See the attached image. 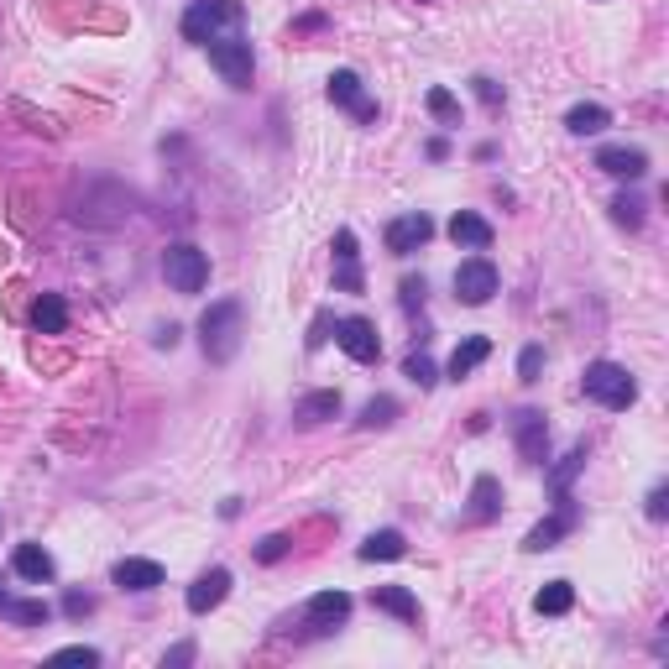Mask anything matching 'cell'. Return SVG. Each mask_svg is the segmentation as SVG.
Instances as JSON below:
<instances>
[{"instance_id":"cell-1","label":"cell","mask_w":669,"mask_h":669,"mask_svg":"<svg viewBox=\"0 0 669 669\" xmlns=\"http://www.w3.org/2000/svg\"><path fill=\"white\" fill-rule=\"evenodd\" d=\"M199 345L210 361H230L241 351V304L236 298H225V304H210L199 319Z\"/></svg>"},{"instance_id":"cell-2","label":"cell","mask_w":669,"mask_h":669,"mask_svg":"<svg viewBox=\"0 0 669 669\" xmlns=\"http://www.w3.org/2000/svg\"><path fill=\"white\" fill-rule=\"evenodd\" d=\"M581 387H586V398L591 403H602V408H633V398H638V382L628 377V366H617V361H591L586 366V377H581Z\"/></svg>"},{"instance_id":"cell-3","label":"cell","mask_w":669,"mask_h":669,"mask_svg":"<svg viewBox=\"0 0 669 669\" xmlns=\"http://www.w3.org/2000/svg\"><path fill=\"white\" fill-rule=\"evenodd\" d=\"M236 27H241V6H236V0H194V6L183 11V37L204 42V48H210L215 37L236 32Z\"/></svg>"},{"instance_id":"cell-4","label":"cell","mask_w":669,"mask_h":669,"mask_svg":"<svg viewBox=\"0 0 669 669\" xmlns=\"http://www.w3.org/2000/svg\"><path fill=\"white\" fill-rule=\"evenodd\" d=\"M163 278H168L173 293H204L210 288V257H204L199 246L178 241V246L163 251Z\"/></svg>"},{"instance_id":"cell-5","label":"cell","mask_w":669,"mask_h":669,"mask_svg":"<svg viewBox=\"0 0 669 669\" xmlns=\"http://www.w3.org/2000/svg\"><path fill=\"white\" fill-rule=\"evenodd\" d=\"M210 63L220 68V79H225V84H236V89L251 84V42H246L241 32L215 37V42H210Z\"/></svg>"},{"instance_id":"cell-6","label":"cell","mask_w":669,"mask_h":669,"mask_svg":"<svg viewBox=\"0 0 669 669\" xmlns=\"http://www.w3.org/2000/svg\"><path fill=\"white\" fill-rule=\"evenodd\" d=\"M513 440H518L523 466H544L549 460V424H544L539 408H518L513 413Z\"/></svg>"},{"instance_id":"cell-7","label":"cell","mask_w":669,"mask_h":669,"mask_svg":"<svg viewBox=\"0 0 669 669\" xmlns=\"http://www.w3.org/2000/svg\"><path fill=\"white\" fill-rule=\"evenodd\" d=\"M335 340H340V351L351 356V361H361V366H372L377 356H382V340H377V325L372 319H361V314H351V319H340L335 325Z\"/></svg>"},{"instance_id":"cell-8","label":"cell","mask_w":669,"mask_h":669,"mask_svg":"<svg viewBox=\"0 0 669 669\" xmlns=\"http://www.w3.org/2000/svg\"><path fill=\"white\" fill-rule=\"evenodd\" d=\"M497 293V267L487 257H471L455 267V298L460 304H487V298Z\"/></svg>"},{"instance_id":"cell-9","label":"cell","mask_w":669,"mask_h":669,"mask_svg":"<svg viewBox=\"0 0 669 669\" xmlns=\"http://www.w3.org/2000/svg\"><path fill=\"white\" fill-rule=\"evenodd\" d=\"M429 236H434V220H429L424 210H413V215H398V220L387 225V251H392V257H408V251L429 246Z\"/></svg>"},{"instance_id":"cell-10","label":"cell","mask_w":669,"mask_h":669,"mask_svg":"<svg viewBox=\"0 0 669 669\" xmlns=\"http://www.w3.org/2000/svg\"><path fill=\"white\" fill-rule=\"evenodd\" d=\"M330 100L345 105L356 121H377V105L366 100V89H361V79L351 74V68H335V74H330Z\"/></svg>"},{"instance_id":"cell-11","label":"cell","mask_w":669,"mask_h":669,"mask_svg":"<svg viewBox=\"0 0 669 669\" xmlns=\"http://www.w3.org/2000/svg\"><path fill=\"white\" fill-rule=\"evenodd\" d=\"M225 596H230V570H225V565H215V570H204L199 581L189 586V612H199V617H204L210 607H220Z\"/></svg>"},{"instance_id":"cell-12","label":"cell","mask_w":669,"mask_h":669,"mask_svg":"<svg viewBox=\"0 0 669 669\" xmlns=\"http://www.w3.org/2000/svg\"><path fill=\"white\" fill-rule=\"evenodd\" d=\"M596 168H602V173H612V178H643V173H649V157H643L638 147H602V152H596Z\"/></svg>"},{"instance_id":"cell-13","label":"cell","mask_w":669,"mask_h":669,"mask_svg":"<svg viewBox=\"0 0 669 669\" xmlns=\"http://www.w3.org/2000/svg\"><path fill=\"white\" fill-rule=\"evenodd\" d=\"M570 528H575V502H570V492H565V497H560V513L549 518V523H539V528H528L523 549H555L560 534H570Z\"/></svg>"},{"instance_id":"cell-14","label":"cell","mask_w":669,"mask_h":669,"mask_svg":"<svg viewBox=\"0 0 669 669\" xmlns=\"http://www.w3.org/2000/svg\"><path fill=\"white\" fill-rule=\"evenodd\" d=\"M110 581L121 591H152V586H163V565L157 560H121L110 570Z\"/></svg>"},{"instance_id":"cell-15","label":"cell","mask_w":669,"mask_h":669,"mask_svg":"<svg viewBox=\"0 0 669 669\" xmlns=\"http://www.w3.org/2000/svg\"><path fill=\"white\" fill-rule=\"evenodd\" d=\"M450 241H455V246H471V251H487V246H492V225L481 220V215H471V210H460V215L450 220Z\"/></svg>"},{"instance_id":"cell-16","label":"cell","mask_w":669,"mask_h":669,"mask_svg":"<svg viewBox=\"0 0 669 669\" xmlns=\"http://www.w3.org/2000/svg\"><path fill=\"white\" fill-rule=\"evenodd\" d=\"M372 607L403 617V622H419V596H413L408 586H377V591H372Z\"/></svg>"},{"instance_id":"cell-17","label":"cell","mask_w":669,"mask_h":669,"mask_svg":"<svg viewBox=\"0 0 669 669\" xmlns=\"http://www.w3.org/2000/svg\"><path fill=\"white\" fill-rule=\"evenodd\" d=\"M351 617V596L345 591H319L314 602H309V622L314 628H335V622Z\"/></svg>"},{"instance_id":"cell-18","label":"cell","mask_w":669,"mask_h":669,"mask_svg":"<svg viewBox=\"0 0 669 669\" xmlns=\"http://www.w3.org/2000/svg\"><path fill=\"white\" fill-rule=\"evenodd\" d=\"M11 565H16L21 581H37V586H42V581H53V555H48L42 544H21Z\"/></svg>"},{"instance_id":"cell-19","label":"cell","mask_w":669,"mask_h":669,"mask_svg":"<svg viewBox=\"0 0 669 669\" xmlns=\"http://www.w3.org/2000/svg\"><path fill=\"white\" fill-rule=\"evenodd\" d=\"M487 356H492V340H487V335L460 340V345H455V356H450V377H455V382H460V377H471Z\"/></svg>"},{"instance_id":"cell-20","label":"cell","mask_w":669,"mask_h":669,"mask_svg":"<svg viewBox=\"0 0 669 669\" xmlns=\"http://www.w3.org/2000/svg\"><path fill=\"white\" fill-rule=\"evenodd\" d=\"M32 325H37L42 335H63L68 309H63V298H58V293H37V304H32Z\"/></svg>"},{"instance_id":"cell-21","label":"cell","mask_w":669,"mask_h":669,"mask_svg":"<svg viewBox=\"0 0 669 669\" xmlns=\"http://www.w3.org/2000/svg\"><path fill=\"white\" fill-rule=\"evenodd\" d=\"M403 555H408V539L398 528H382V534H372L361 544V560H403Z\"/></svg>"},{"instance_id":"cell-22","label":"cell","mask_w":669,"mask_h":669,"mask_svg":"<svg viewBox=\"0 0 669 669\" xmlns=\"http://www.w3.org/2000/svg\"><path fill=\"white\" fill-rule=\"evenodd\" d=\"M497 497H502V492H497V481H492V476H476V487H471V513H466V518H471V523L497 518V507H502Z\"/></svg>"},{"instance_id":"cell-23","label":"cell","mask_w":669,"mask_h":669,"mask_svg":"<svg viewBox=\"0 0 669 669\" xmlns=\"http://www.w3.org/2000/svg\"><path fill=\"white\" fill-rule=\"evenodd\" d=\"M565 126H570L575 136H596V131L612 126V115H607V105H575V110L565 115Z\"/></svg>"},{"instance_id":"cell-24","label":"cell","mask_w":669,"mask_h":669,"mask_svg":"<svg viewBox=\"0 0 669 669\" xmlns=\"http://www.w3.org/2000/svg\"><path fill=\"white\" fill-rule=\"evenodd\" d=\"M534 607H539V617H560V612H570V607H575L570 581H549V586L534 596Z\"/></svg>"},{"instance_id":"cell-25","label":"cell","mask_w":669,"mask_h":669,"mask_svg":"<svg viewBox=\"0 0 669 669\" xmlns=\"http://www.w3.org/2000/svg\"><path fill=\"white\" fill-rule=\"evenodd\" d=\"M335 413H340V392H309V398L298 403V419L304 424H325Z\"/></svg>"},{"instance_id":"cell-26","label":"cell","mask_w":669,"mask_h":669,"mask_svg":"<svg viewBox=\"0 0 669 669\" xmlns=\"http://www.w3.org/2000/svg\"><path fill=\"white\" fill-rule=\"evenodd\" d=\"M0 612H6L11 622H27V628H37V622H48V617H53L48 602H11V596L0 602Z\"/></svg>"},{"instance_id":"cell-27","label":"cell","mask_w":669,"mask_h":669,"mask_svg":"<svg viewBox=\"0 0 669 669\" xmlns=\"http://www.w3.org/2000/svg\"><path fill=\"white\" fill-rule=\"evenodd\" d=\"M429 115L434 121H445V126H460V105L450 89H429Z\"/></svg>"},{"instance_id":"cell-28","label":"cell","mask_w":669,"mask_h":669,"mask_svg":"<svg viewBox=\"0 0 669 669\" xmlns=\"http://www.w3.org/2000/svg\"><path fill=\"white\" fill-rule=\"evenodd\" d=\"M392 413H398V403H392V398H372V403L361 408V429H387Z\"/></svg>"},{"instance_id":"cell-29","label":"cell","mask_w":669,"mask_h":669,"mask_svg":"<svg viewBox=\"0 0 669 669\" xmlns=\"http://www.w3.org/2000/svg\"><path fill=\"white\" fill-rule=\"evenodd\" d=\"M403 377L419 382V387H434V382H440V377H434V361H429L424 351H413V356L403 361Z\"/></svg>"},{"instance_id":"cell-30","label":"cell","mask_w":669,"mask_h":669,"mask_svg":"<svg viewBox=\"0 0 669 669\" xmlns=\"http://www.w3.org/2000/svg\"><path fill=\"white\" fill-rule=\"evenodd\" d=\"M612 215H617V225L638 230V225H643V199H633V194H617V199H612Z\"/></svg>"},{"instance_id":"cell-31","label":"cell","mask_w":669,"mask_h":669,"mask_svg":"<svg viewBox=\"0 0 669 669\" xmlns=\"http://www.w3.org/2000/svg\"><path fill=\"white\" fill-rule=\"evenodd\" d=\"M581 466H586V450H570L565 466H555V476H549V481H555V497L570 492V481H575V471H581Z\"/></svg>"},{"instance_id":"cell-32","label":"cell","mask_w":669,"mask_h":669,"mask_svg":"<svg viewBox=\"0 0 669 669\" xmlns=\"http://www.w3.org/2000/svg\"><path fill=\"white\" fill-rule=\"evenodd\" d=\"M335 288H340V293H361V288H366V278H361V267H356V257H345V262H335Z\"/></svg>"},{"instance_id":"cell-33","label":"cell","mask_w":669,"mask_h":669,"mask_svg":"<svg viewBox=\"0 0 669 669\" xmlns=\"http://www.w3.org/2000/svg\"><path fill=\"white\" fill-rule=\"evenodd\" d=\"M288 544H293L288 534H267V539L257 544V560H262V565H272V560H283V555H288Z\"/></svg>"},{"instance_id":"cell-34","label":"cell","mask_w":669,"mask_h":669,"mask_svg":"<svg viewBox=\"0 0 669 669\" xmlns=\"http://www.w3.org/2000/svg\"><path fill=\"white\" fill-rule=\"evenodd\" d=\"M424 278H403V288H398V298H403V309L413 314V309H424Z\"/></svg>"},{"instance_id":"cell-35","label":"cell","mask_w":669,"mask_h":669,"mask_svg":"<svg viewBox=\"0 0 669 669\" xmlns=\"http://www.w3.org/2000/svg\"><path fill=\"white\" fill-rule=\"evenodd\" d=\"M539 366H544V351H539V345H528V351L518 356V377H523V382H534V377H539Z\"/></svg>"},{"instance_id":"cell-36","label":"cell","mask_w":669,"mask_h":669,"mask_svg":"<svg viewBox=\"0 0 669 669\" xmlns=\"http://www.w3.org/2000/svg\"><path fill=\"white\" fill-rule=\"evenodd\" d=\"M471 84H476V95H481V105H492V110L502 105V84H497V79H487V74H476Z\"/></svg>"},{"instance_id":"cell-37","label":"cell","mask_w":669,"mask_h":669,"mask_svg":"<svg viewBox=\"0 0 669 669\" xmlns=\"http://www.w3.org/2000/svg\"><path fill=\"white\" fill-rule=\"evenodd\" d=\"M63 612H68V617L95 612V596H89V591H68V596H63Z\"/></svg>"},{"instance_id":"cell-38","label":"cell","mask_w":669,"mask_h":669,"mask_svg":"<svg viewBox=\"0 0 669 669\" xmlns=\"http://www.w3.org/2000/svg\"><path fill=\"white\" fill-rule=\"evenodd\" d=\"M53 659H58V664H100V654L84 649V643H74V649H58Z\"/></svg>"},{"instance_id":"cell-39","label":"cell","mask_w":669,"mask_h":669,"mask_svg":"<svg viewBox=\"0 0 669 669\" xmlns=\"http://www.w3.org/2000/svg\"><path fill=\"white\" fill-rule=\"evenodd\" d=\"M664 513H669V487H654V492H649V518L664 523Z\"/></svg>"},{"instance_id":"cell-40","label":"cell","mask_w":669,"mask_h":669,"mask_svg":"<svg viewBox=\"0 0 669 669\" xmlns=\"http://www.w3.org/2000/svg\"><path fill=\"white\" fill-rule=\"evenodd\" d=\"M330 340V314H319L314 319V335H309V345H325Z\"/></svg>"},{"instance_id":"cell-41","label":"cell","mask_w":669,"mask_h":669,"mask_svg":"<svg viewBox=\"0 0 669 669\" xmlns=\"http://www.w3.org/2000/svg\"><path fill=\"white\" fill-rule=\"evenodd\" d=\"M189 659H194V643H178V649H173L163 664H189Z\"/></svg>"},{"instance_id":"cell-42","label":"cell","mask_w":669,"mask_h":669,"mask_svg":"<svg viewBox=\"0 0 669 669\" xmlns=\"http://www.w3.org/2000/svg\"><path fill=\"white\" fill-rule=\"evenodd\" d=\"M0 602H6V591H0Z\"/></svg>"}]
</instances>
